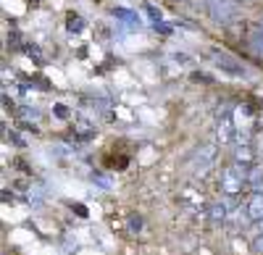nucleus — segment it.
<instances>
[{
  "mask_svg": "<svg viewBox=\"0 0 263 255\" xmlns=\"http://www.w3.org/2000/svg\"><path fill=\"white\" fill-rule=\"evenodd\" d=\"M248 174H250V168L234 161L232 166H227L221 171V176H218V189H221L229 200L239 198L242 195V187L248 184Z\"/></svg>",
  "mask_w": 263,
  "mask_h": 255,
  "instance_id": "nucleus-1",
  "label": "nucleus"
},
{
  "mask_svg": "<svg viewBox=\"0 0 263 255\" xmlns=\"http://www.w3.org/2000/svg\"><path fill=\"white\" fill-rule=\"evenodd\" d=\"M229 208H234L232 205V200L227 198V200H221V203H213L211 208H208V219H211V224H224V221H229Z\"/></svg>",
  "mask_w": 263,
  "mask_h": 255,
  "instance_id": "nucleus-2",
  "label": "nucleus"
},
{
  "mask_svg": "<svg viewBox=\"0 0 263 255\" xmlns=\"http://www.w3.org/2000/svg\"><path fill=\"white\" fill-rule=\"evenodd\" d=\"M211 3V16H213V21H229V16H232V0H208Z\"/></svg>",
  "mask_w": 263,
  "mask_h": 255,
  "instance_id": "nucleus-3",
  "label": "nucleus"
},
{
  "mask_svg": "<svg viewBox=\"0 0 263 255\" xmlns=\"http://www.w3.org/2000/svg\"><path fill=\"white\" fill-rule=\"evenodd\" d=\"M216 134H218V140H221L224 145H229V142L237 137V129H234V124H232V119H229V116L218 119V129H216Z\"/></svg>",
  "mask_w": 263,
  "mask_h": 255,
  "instance_id": "nucleus-4",
  "label": "nucleus"
},
{
  "mask_svg": "<svg viewBox=\"0 0 263 255\" xmlns=\"http://www.w3.org/2000/svg\"><path fill=\"white\" fill-rule=\"evenodd\" d=\"M248 213L250 221H263V192H253V198L248 200Z\"/></svg>",
  "mask_w": 263,
  "mask_h": 255,
  "instance_id": "nucleus-5",
  "label": "nucleus"
},
{
  "mask_svg": "<svg viewBox=\"0 0 263 255\" xmlns=\"http://www.w3.org/2000/svg\"><path fill=\"white\" fill-rule=\"evenodd\" d=\"M234 161L242 163V166H248V168H253V161H255L253 147H250V145H239L237 150H234Z\"/></svg>",
  "mask_w": 263,
  "mask_h": 255,
  "instance_id": "nucleus-6",
  "label": "nucleus"
},
{
  "mask_svg": "<svg viewBox=\"0 0 263 255\" xmlns=\"http://www.w3.org/2000/svg\"><path fill=\"white\" fill-rule=\"evenodd\" d=\"M248 187L253 189V192H263V168H250L248 174Z\"/></svg>",
  "mask_w": 263,
  "mask_h": 255,
  "instance_id": "nucleus-7",
  "label": "nucleus"
},
{
  "mask_svg": "<svg viewBox=\"0 0 263 255\" xmlns=\"http://www.w3.org/2000/svg\"><path fill=\"white\" fill-rule=\"evenodd\" d=\"M250 48H253V53H255V55H263V29H260V32H255V34L250 37Z\"/></svg>",
  "mask_w": 263,
  "mask_h": 255,
  "instance_id": "nucleus-8",
  "label": "nucleus"
},
{
  "mask_svg": "<svg viewBox=\"0 0 263 255\" xmlns=\"http://www.w3.org/2000/svg\"><path fill=\"white\" fill-rule=\"evenodd\" d=\"M253 252L255 255H263V231L253 237Z\"/></svg>",
  "mask_w": 263,
  "mask_h": 255,
  "instance_id": "nucleus-9",
  "label": "nucleus"
}]
</instances>
